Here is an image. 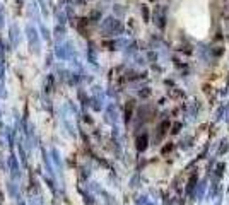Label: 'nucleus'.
<instances>
[{
	"mask_svg": "<svg viewBox=\"0 0 229 205\" xmlns=\"http://www.w3.org/2000/svg\"><path fill=\"white\" fill-rule=\"evenodd\" d=\"M145 142H147V137H142V138H139V149H140V151H144V149H145Z\"/></svg>",
	"mask_w": 229,
	"mask_h": 205,
	"instance_id": "f257e3e1",
	"label": "nucleus"
}]
</instances>
